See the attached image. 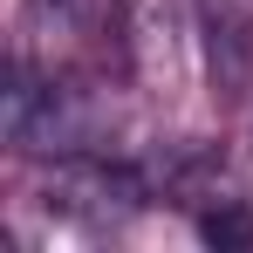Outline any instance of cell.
Masks as SVG:
<instances>
[{"label":"cell","instance_id":"cell-1","mask_svg":"<svg viewBox=\"0 0 253 253\" xmlns=\"http://www.w3.org/2000/svg\"><path fill=\"white\" fill-rule=\"evenodd\" d=\"M199 42H206V76L219 103L253 96V0H192Z\"/></svg>","mask_w":253,"mask_h":253},{"label":"cell","instance_id":"cell-2","mask_svg":"<svg viewBox=\"0 0 253 253\" xmlns=\"http://www.w3.org/2000/svg\"><path fill=\"white\" fill-rule=\"evenodd\" d=\"M55 28H69L83 48H110L117 42V0H35Z\"/></svg>","mask_w":253,"mask_h":253},{"label":"cell","instance_id":"cell-3","mask_svg":"<svg viewBox=\"0 0 253 253\" xmlns=\"http://www.w3.org/2000/svg\"><path fill=\"white\" fill-rule=\"evenodd\" d=\"M199 233H206L212 247H253V212L240 199H219V206L199 212Z\"/></svg>","mask_w":253,"mask_h":253}]
</instances>
